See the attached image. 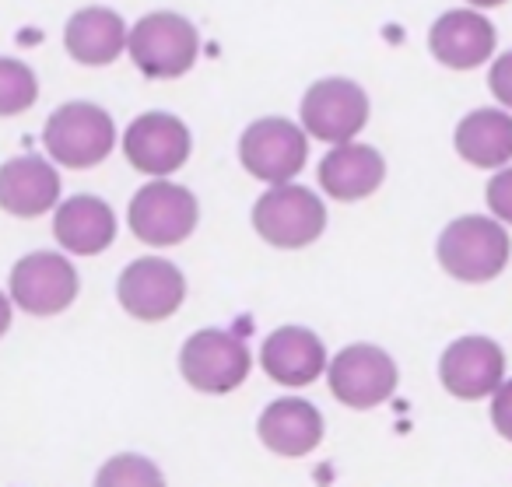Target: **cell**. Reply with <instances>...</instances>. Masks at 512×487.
<instances>
[{
  "instance_id": "15",
  "label": "cell",
  "mask_w": 512,
  "mask_h": 487,
  "mask_svg": "<svg viewBox=\"0 0 512 487\" xmlns=\"http://www.w3.org/2000/svg\"><path fill=\"white\" fill-rule=\"evenodd\" d=\"M60 204L57 162L39 155H18L0 165V211L11 218H43Z\"/></svg>"
},
{
  "instance_id": "23",
  "label": "cell",
  "mask_w": 512,
  "mask_h": 487,
  "mask_svg": "<svg viewBox=\"0 0 512 487\" xmlns=\"http://www.w3.org/2000/svg\"><path fill=\"white\" fill-rule=\"evenodd\" d=\"M99 487H162L165 473L144 456H116L95 473Z\"/></svg>"
},
{
  "instance_id": "25",
  "label": "cell",
  "mask_w": 512,
  "mask_h": 487,
  "mask_svg": "<svg viewBox=\"0 0 512 487\" xmlns=\"http://www.w3.org/2000/svg\"><path fill=\"white\" fill-rule=\"evenodd\" d=\"M491 424L505 442H512V379H502V386L491 393Z\"/></svg>"
},
{
  "instance_id": "24",
  "label": "cell",
  "mask_w": 512,
  "mask_h": 487,
  "mask_svg": "<svg viewBox=\"0 0 512 487\" xmlns=\"http://www.w3.org/2000/svg\"><path fill=\"white\" fill-rule=\"evenodd\" d=\"M484 200H488V211L495 214L502 225H512V165H502V169L491 176Z\"/></svg>"
},
{
  "instance_id": "16",
  "label": "cell",
  "mask_w": 512,
  "mask_h": 487,
  "mask_svg": "<svg viewBox=\"0 0 512 487\" xmlns=\"http://www.w3.org/2000/svg\"><path fill=\"white\" fill-rule=\"evenodd\" d=\"M260 365L278 386L302 389L313 386L320 375H327L330 354L327 344L306 326H281L260 347Z\"/></svg>"
},
{
  "instance_id": "27",
  "label": "cell",
  "mask_w": 512,
  "mask_h": 487,
  "mask_svg": "<svg viewBox=\"0 0 512 487\" xmlns=\"http://www.w3.org/2000/svg\"><path fill=\"white\" fill-rule=\"evenodd\" d=\"M11 309H15L11 295H4V291H0V337L11 330Z\"/></svg>"
},
{
  "instance_id": "3",
  "label": "cell",
  "mask_w": 512,
  "mask_h": 487,
  "mask_svg": "<svg viewBox=\"0 0 512 487\" xmlns=\"http://www.w3.org/2000/svg\"><path fill=\"white\" fill-rule=\"evenodd\" d=\"M253 228L274 249H306L327 232V204L295 179L274 183L253 204Z\"/></svg>"
},
{
  "instance_id": "9",
  "label": "cell",
  "mask_w": 512,
  "mask_h": 487,
  "mask_svg": "<svg viewBox=\"0 0 512 487\" xmlns=\"http://www.w3.org/2000/svg\"><path fill=\"white\" fill-rule=\"evenodd\" d=\"M81 291V277L64 253H29L15 263L8 281V295L29 316H60L74 305Z\"/></svg>"
},
{
  "instance_id": "5",
  "label": "cell",
  "mask_w": 512,
  "mask_h": 487,
  "mask_svg": "<svg viewBox=\"0 0 512 487\" xmlns=\"http://www.w3.org/2000/svg\"><path fill=\"white\" fill-rule=\"evenodd\" d=\"M200 204L186 186L165 179H151L148 186L137 190V197L127 207V225L144 246L169 249L186 242L197 232Z\"/></svg>"
},
{
  "instance_id": "7",
  "label": "cell",
  "mask_w": 512,
  "mask_h": 487,
  "mask_svg": "<svg viewBox=\"0 0 512 487\" xmlns=\"http://www.w3.org/2000/svg\"><path fill=\"white\" fill-rule=\"evenodd\" d=\"M309 158V134L285 116H264L249 123L239 137V162L260 183H292Z\"/></svg>"
},
{
  "instance_id": "13",
  "label": "cell",
  "mask_w": 512,
  "mask_h": 487,
  "mask_svg": "<svg viewBox=\"0 0 512 487\" xmlns=\"http://www.w3.org/2000/svg\"><path fill=\"white\" fill-rule=\"evenodd\" d=\"M505 379V354L491 337L470 333L442 351L439 382L456 400H488Z\"/></svg>"
},
{
  "instance_id": "17",
  "label": "cell",
  "mask_w": 512,
  "mask_h": 487,
  "mask_svg": "<svg viewBox=\"0 0 512 487\" xmlns=\"http://www.w3.org/2000/svg\"><path fill=\"white\" fill-rule=\"evenodd\" d=\"M386 162L372 144L344 141L330 144V151L320 162V186L327 197L341 200V204H355L365 200L383 186Z\"/></svg>"
},
{
  "instance_id": "26",
  "label": "cell",
  "mask_w": 512,
  "mask_h": 487,
  "mask_svg": "<svg viewBox=\"0 0 512 487\" xmlns=\"http://www.w3.org/2000/svg\"><path fill=\"white\" fill-rule=\"evenodd\" d=\"M488 88H491V95H495L498 106L512 109V53H502V57L491 64Z\"/></svg>"
},
{
  "instance_id": "1",
  "label": "cell",
  "mask_w": 512,
  "mask_h": 487,
  "mask_svg": "<svg viewBox=\"0 0 512 487\" xmlns=\"http://www.w3.org/2000/svg\"><path fill=\"white\" fill-rule=\"evenodd\" d=\"M439 267L460 284H488L509 267L512 242L502 221L491 214H467L442 228L435 242Z\"/></svg>"
},
{
  "instance_id": "22",
  "label": "cell",
  "mask_w": 512,
  "mask_h": 487,
  "mask_svg": "<svg viewBox=\"0 0 512 487\" xmlns=\"http://www.w3.org/2000/svg\"><path fill=\"white\" fill-rule=\"evenodd\" d=\"M39 99V81L25 60L0 57V120L32 109Z\"/></svg>"
},
{
  "instance_id": "12",
  "label": "cell",
  "mask_w": 512,
  "mask_h": 487,
  "mask_svg": "<svg viewBox=\"0 0 512 487\" xmlns=\"http://www.w3.org/2000/svg\"><path fill=\"white\" fill-rule=\"evenodd\" d=\"M193 137L179 116L172 113H144L123 134V155L137 172L151 179H165L190 162Z\"/></svg>"
},
{
  "instance_id": "8",
  "label": "cell",
  "mask_w": 512,
  "mask_h": 487,
  "mask_svg": "<svg viewBox=\"0 0 512 487\" xmlns=\"http://www.w3.org/2000/svg\"><path fill=\"white\" fill-rule=\"evenodd\" d=\"M397 361L376 344H348L327 365V386L351 410H376L397 393Z\"/></svg>"
},
{
  "instance_id": "10",
  "label": "cell",
  "mask_w": 512,
  "mask_h": 487,
  "mask_svg": "<svg viewBox=\"0 0 512 487\" xmlns=\"http://www.w3.org/2000/svg\"><path fill=\"white\" fill-rule=\"evenodd\" d=\"M299 123L323 144L355 141L369 123V95L348 78H323L302 95Z\"/></svg>"
},
{
  "instance_id": "2",
  "label": "cell",
  "mask_w": 512,
  "mask_h": 487,
  "mask_svg": "<svg viewBox=\"0 0 512 487\" xmlns=\"http://www.w3.org/2000/svg\"><path fill=\"white\" fill-rule=\"evenodd\" d=\"M127 57L148 81H176L197 64L200 36L190 18L176 11H151L130 25Z\"/></svg>"
},
{
  "instance_id": "21",
  "label": "cell",
  "mask_w": 512,
  "mask_h": 487,
  "mask_svg": "<svg viewBox=\"0 0 512 487\" xmlns=\"http://www.w3.org/2000/svg\"><path fill=\"white\" fill-rule=\"evenodd\" d=\"M453 148L474 169H502L512 162V113L509 109H474L456 123Z\"/></svg>"
},
{
  "instance_id": "11",
  "label": "cell",
  "mask_w": 512,
  "mask_h": 487,
  "mask_svg": "<svg viewBox=\"0 0 512 487\" xmlns=\"http://www.w3.org/2000/svg\"><path fill=\"white\" fill-rule=\"evenodd\" d=\"M116 298L127 316L141 319V323H162V319L176 316L183 305L186 277L165 256H141V260L127 263V270L120 274Z\"/></svg>"
},
{
  "instance_id": "14",
  "label": "cell",
  "mask_w": 512,
  "mask_h": 487,
  "mask_svg": "<svg viewBox=\"0 0 512 487\" xmlns=\"http://www.w3.org/2000/svg\"><path fill=\"white\" fill-rule=\"evenodd\" d=\"M495 25L481 15V8H456L435 18L428 32V50L449 71H477L495 53Z\"/></svg>"
},
{
  "instance_id": "20",
  "label": "cell",
  "mask_w": 512,
  "mask_h": 487,
  "mask_svg": "<svg viewBox=\"0 0 512 487\" xmlns=\"http://www.w3.org/2000/svg\"><path fill=\"white\" fill-rule=\"evenodd\" d=\"M130 25L109 8H81L64 29V46L71 60L85 67H109L127 53Z\"/></svg>"
},
{
  "instance_id": "19",
  "label": "cell",
  "mask_w": 512,
  "mask_h": 487,
  "mask_svg": "<svg viewBox=\"0 0 512 487\" xmlns=\"http://www.w3.org/2000/svg\"><path fill=\"white\" fill-rule=\"evenodd\" d=\"M53 239L71 256H99L116 239V214L99 197H71L60 200L53 211Z\"/></svg>"
},
{
  "instance_id": "28",
  "label": "cell",
  "mask_w": 512,
  "mask_h": 487,
  "mask_svg": "<svg viewBox=\"0 0 512 487\" xmlns=\"http://www.w3.org/2000/svg\"><path fill=\"white\" fill-rule=\"evenodd\" d=\"M470 8H498V4H505V0H467Z\"/></svg>"
},
{
  "instance_id": "18",
  "label": "cell",
  "mask_w": 512,
  "mask_h": 487,
  "mask_svg": "<svg viewBox=\"0 0 512 487\" xmlns=\"http://www.w3.org/2000/svg\"><path fill=\"white\" fill-rule=\"evenodd\" d=\"M256 435L267 449L285 459L309 456L323 442V414L302 396H281L264 407L256 421Z\"/></svg>"
},
{
  "instance_id": "4",
  "label": "cell",
  "mask_w": 512,
  "mask_h": 487,
  "mask_svg": "<svg viewBox=\"0 0 512 487\" xmlns=\"http://www.w3.org/2000/svg\"><path fill=\"white\" fill-rule=\"evenodd\" d=\"M43 148L57 165L95 169L116 148V123L95 102H67L46 120Z\"/></svg>"
},
{
  "instance_id": "6",
  "label": "cell",
  "mask_w": 512,
  "mask_h": 487,
  "mask_svg": "<svg viewBox=\"0 0 512 487\" xmlns=\"http://www.w3.org/2000/svg\"><path fill=\"white\" fill-rule=\"evenodd\" d=\"M253 354L249 344L232 330H200L179 351V372L186 386L207 396H225L249 379Z\"/></svg>"
}]
</instances>
